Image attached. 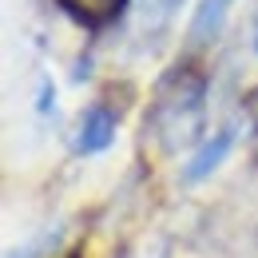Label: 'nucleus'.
I'll return each instance as SVG.
<instances>
[{
	"label": "nucleus",
	"mask_w": 258,
	"mask_h": 258,
	"mask_svg": "<svg viewBox=\"0 0 258 258\" xmlns=\"http://www.w3.org/2000/svg\"><path fill=\"white\" fill-rule=\"evenodd\" d=\"M111 139H115V115H111L107 107H92V111L84 115V123H80V151L96 155Z\"/></svg>",
	"instance_id": "obj_2"
},
{
	"label": "nucleus",
	"mask_w": 258,
	"mask_h": 258,
	"mask_svg": "<svg viewBox=\"0 0 258 258\" xmlns=\"http://www.w3.org/2000/svg\"><path fill=\"white\" fill-rule=\"evenodd\" d=\"M230 4H234V0H203V4H199V12H195V20H191V44H207V40L219 36Z\"/></svg>",
	"instance_id": "obj_5"
},
{
	"label": "nucleus",
	"mask_w": 258,
	"mask_h": 258,
	"mask_svg": "<svg viewBox=\"0 0 258 258\" xmlns=\"http://www.w3.org/2000/svg\"><path fill=\"white\" fill-rule=\"evenodd\" d=\"M175 8H179V0H135V4H131V20H135L139 32L155 36L171 24Z\"/></svg>",
	"instance_id": "obj_4"
},
{
	"label": "nucleus",
	"mask_w": 258,
	"mask_h": 258,
	"mask_svg": "<svg viewBox=\"0 0 258 258\" xmlns=\"http://www.w3.org/2000/svg\"><path fill=\"white\" fill-rule=\"evenodd\" d=\"M254 48H258V8H254Z\"/></svg>",
	"instance_id": "obj_7"
},
{
	"label": "nucleus",
	"mask_w": 258,
	"mask_h": 258,
	"mask_svg": "<svg viewBox=\"0 0 258 258\" xmlns=\"http://www.w3.org/2000/svg\"><path fill=\"white\" fill-rule=\"evenodd\" d=\"M203 99H207V80L195 68H175L159 84L151 127L163 139L167 151H179L199 139L203 131Z\"/></svg>",
	"instance_id": "obj_1"
},
{
	"label": "nucleus",
	"mask_w": 258,
	"mask_h": 258,
	"mask_svg": "<svg viewBox=\"0 0 258 258\" xmlns=\"http://www.w3.org/2000/svg\"><path fill=\"white\" fill-rule=\"evenodd\" d=\"M60 4H64L76 20H84V24H92V28L115 20V12L123 8V0H60Z\"/></svg>",
	"instance_id": "obj_6"
},
{
	"label": "nucleus",
	"mask_w": 258,
	"mask_h": 258,
	"mask_svg": "<svg viewBox=\"0 0 258 258\" xmlns=\"http://www.w3.org/2000/svg\"><path fill=\"white\" fill-rule=\"evenodd\" d=\"M230 147H234V131H230V127L219 131L211 143H203V147H199V155L187 163V183H199V179H207V175H211V171H215V167L226 159V151H230Z\"/></svg>",
	"instance_id": "obj_3"
}]
</instances>
